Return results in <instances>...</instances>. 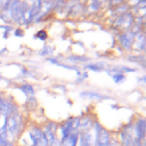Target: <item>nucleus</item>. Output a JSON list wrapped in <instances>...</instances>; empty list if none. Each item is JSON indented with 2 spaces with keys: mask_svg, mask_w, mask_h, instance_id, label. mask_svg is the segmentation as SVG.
I'll use <instances>...</instances> for the list:
<instances>
[{
  "mask_svg": "<svg viewBox=\"0 0 146 146\" xmlns=\"http://www.w3.org/2000/svg\"><path fill=\"white\" fill-rule=\"evenodd\" d=\"M42 138H44L42 127L32 123L25 128L23 133L16 140L17 146H35Z\"/></svg>",
  "mask_w": 146,
  "mask_h": 146,
  "instance_id": "f257e3e1",
  "label": "nucleus"
},
{
  "mask_svg": "<svg viewBox=\"0 0 146 146\" xmlns=\"http://www.w3.org/2000/svg\"><path fill=\"white\" fill-rule=\"evenodd\" d=\"M26 124L24 121L23 114L18 111L7 119V132H8V139L11 143H16L18 137L23 133L25 130Z\"/></svg>",
  "mask_w": 146,
  "mask_h": 146,
  "instance_id": "f03ea898",
  "label": "nucleus"
},
{
  "mask_svg": "<svg viewBox=\"0 0 146 146\" xmlns=\"http://www.w3.org/2000/svg\"><path fill=\"white\" fill-rule=\"evenodd\" d=\"M79 121L80 116H71L59 123L58 125V131H57V137L59 138V141L65 139L67 136H70L73 132H78L79 130Z\"/></svg>",
  "mask_w": 146,
  "mask_h": 146,
  "instance_id": "7ed1b4c3",
  "label": "nucleus"
},
{
  "mask_svg": "<svg viewBox=\"0 0 146 146\" xmlns=\"http://www.w3.org/2000/svg\"><path fill=\"white\" fill-rule=\"evenodd\" d=\"M116 138L119 140L120 146H132L133 145V136H132V121L124 124L116 133Z\"/></svg>",
  "mask_w": 146,
  "mask_h": 146,
  "instance_id": "20e7f679",
  "label": "nucleus"
},
{
  "mask_svg": "<svg viewBox=\"0 0 146 146\" xmlns=\"http://www.w3.org/2000/svg\"><path fill=\"white\" fill-rule=\"evenodd\" d=\"M132 136L135 139L144 140L146 137V117L138 116L132 121Z\"/></svg>",
  "mask_w": 146,
  "mask_h": 146,
  "instance_id": "39448f33",
  "label": "nucleus"
},
{
  "mask_svg": "<svg viewBox=\"0 0 146 146\" xmlns=\"http://www.w3.org/2000/svg\"><path fill=\"white\" fill-rule=\"evenodd\" d=\"M18 111L19 110H18L17 105L11 99L5 98V97L1 98V102H0V117H8V116H10L11 114H14Z\"/></svg>",
  "mask_w": 146,
  "mask_h": 146,
  "instance_id": "423d86ee",
  "label": "nucleus"
},
{
  "mask_svg": "<svg viewBox=\"0 0 146 146\" xmlns=\"http://www.w3.org/2000/svg\"><path fill=\"white\" fill-rule=\"evenodd\" d=\"M97 133L90 129L86 132L79 133V140H78V146H94L95 140H96Z\"/></svg>",
  "mask_w": 146,
  "mask_h": 146,
  "instance_id": "0eeeda50",
  "label": "nucleus"
},
{
  "mask_svg": "<svg viewBox=\"0 0 146 146\" xmlns=\"http://www.w3.org/2000/svg\"><path fill=\"white\" fill-rule=\"evenodd\" d=\"M112 137H113L112 131H110L106 128H103L97 133V137H96V140H95V145L94 146H108Z\"/></svg>",
  "mask_w": 146,
  "mask_h": 146,
  "instance_id": "6e6552de",
  "label": "nucleus"
},
{
  "mask_svg": "<svg viewBox=\"0 0 146 146\" xmlns=\"http://www.w3.org/2000/svg\"><path fill=\"white\" fill-rule=\"evenodd\" d=\"M92 123H94V120L90 116H80L78 132L79 133H82V132H86V131L90 130L91 127H92Z\"/></svg>",
  "mask_w": 146,
  "mask_h": 146,
  "instance_id": "1a4fd4ad",
  "label": "nucleus"
},
{
  "mask_svg": "<svg viewBox=\"0 0 146 146\" xmlns=\"http://www.w3.org/2000/svg\"><path fill=\"white\" fill-rule=\"evenodd\" d=\"M79 140V132H73L67 136L65 139L60 140V146H78Z\"/></svg>",
  "mask_w": 146,
  "mask_h": 146,
  "instance_id": "9d476101",
  "label": "nucleus"
},
{
  "mask_svg": "<svg viewBox=\"0 0 146 146\" xmlns=\"http://www.w3.org/2000/svg\"><path fill=\"white\" fill-rule=\"evenodd\" d=\"M58 125L59 123L55 122V121H47L44 124H42V130L44 131H50L52 133H56L57 135V131H58Z\"/></svg>",
  "mask_w": 146,
  "mask_h": 146,
  "instance_id": "9b49d317",
  "label": "nucleus"
},
{
  "mask_svg": "<svg viewBox=\"0 0 146 146\" xmlns=\"http://www.w3.org/2000/svg\"><path fill=\"white\" fill-rule=\"evenodd\" d=\"M18 89H19L26 97H32V96H34V88H33V86L30 84V83H23V84H21V86L18 87Z\"/></svg>",
  "mask_w": 146,
  "mask_h": 146,
  "instance_id": "f8f14e48",
  "label": "nucleus"
},
{
  "mask_svg": "<svg viewBox=\"0 0 146 146\" xmlns=\"http://www.w3.org/2000/svg\"><path fill=\"white\" fill-rule=\"evenodd\" d=\"M25 105H26V107H27L30 111H32V110H35V108H36L38 102H36V99H35L34 96H32V97H26V103H25Z\"/></svg>",
  "mask_w": 146,
  "mask_h": 146,
  "instance_id": "ddd939ff",
  "label": "nucleus"
},
{
  "mask_svg": "<svg viewBox=\"0 0 146 146\" xmlns=\"http://www.w3.org/2000/svg\"><path fill=\"white\" fill-rule=\"evenodd\" d=\"M81 96H86V97H89V98H98V99H104L105 98V96H103L100 94H97V92H91V91L82 92Z\"/></svg>",
  "mask_w": 146,
  "mask_h": 146,
  "instance_id": "4468645a",
  "label": "nucleus"
},
{
  "mask_svg": "<svg viewBox=\"0 0 146 146\" xmlns=\"http://www.w3.org/2000/svg\"><path fill=\"white\" fill-rule=\"evenodd\" d=\"M108 146H120L119 140H117V138H116V135H113V137H112V139H111Z\"/></svg>",
  "mask_w": 146,
  "mask_h": 146,
  "instance_id": "2eb2a0df",
  "label": "nucleus"
},
{
  "mask_svg": "<svg viewBox=\"0 0 146 146\" xmlns=\"http://www.w3.org/2000/svg\"><path fill=\"white\" fill-rule=\"evenodd\" d=\"M113 79H114V81H115L116 83H120V82H122V81L124 80V76H123L122 74H115V75L113 76Z\"/></svg>",
  "mask_w": 146,
  "mask_h": 146,
  "instance_id": "dca6fc26",
  "label": "nucleus"
},
{
  "mask_svg": "<svg viewBox=\"0 0 146 146\" xmlns=\"http://www.w3.org/2000/svg\"><path fill=\"white\" fill-rule=\"evenodd\" d=\"M35 36L39 38V39H41V40H44V39L47 38V33H46L44 31H39V32L35 34Z\"/></svg>",
  "mask_w": 146,
  "mask_h": 146,
  "instance_id": "f3484780",
  "label": "nucleus"
},
{
  "mask_svg": "<svg viewBox=\"0 0 146 146\" xmlns=\"http://www.w3.org/2000/svg\"><path fill=\"white\" fill-rule=\"evenodd\" d=\"M11 0H0V9L2 10V9H5L7 6H8V3L10 2ZM0 10V11H1Z\"/></svg>",
  "mask_w": 146,
  "mask_h": 146,
  "instance_id": "a211bd4d",
  "label": "nucleus"
},
{
  "mask_svg": "<svg viewBox=\"0 0 146 146\" xmlns=\"http://www.w3.org/2000/svg\"><path fill=\"white\" fill-rule=\"evenodd\" d=\"M0 27H2L5 31H10V30H11V27H10V26H8V25H1Z\"/></svg>",
  "mask_w": 146,
  "mask_h": 146,
  "instance_id": "6ab92c4d",
  "label": "nucleus"
},
{
  "mask_svg": "<svg viewBox=\"0 0 146 146\" xmlns=\"http://www.w3.org/2000/svg\"><path fill=\"white\" fill-rule=\"evenodd\" d=\"M23 34V32L21 31V30H16L15 31V35H17V36H19V35H22Z\"/></svg>",
  "mask_w": 146,
  "mask_h": 146,
  "instance_id": "aec40b11",
  "label": "nucleus"
},
{
  "mask_svg": "<svg viewBox=\"0 0 146 146\" xmlns=\"http://www.w3.org/2000/svg\"><path fill=\"white\" fill-rule=\"evenodd\" d=\"M5 146H17L16 145V143H11V141H9L7 145H5Z\"/></svg>",
  "mask_w": 146,
  "mask_h": 146,
  "instance_id": "412c9836",
  "label": "nucleus"
},
{
  "mask_svg": "<svg viewBox=\"0 0 146 146\" xmlns=\"http://www.w3.org/2000/svg\"><path fill=\"white\" fill-rule=\"evenodd\" d=\"M0 64H1V63H0Z\"/></svg>",
  "mask_w": 146,
  "mask_h": 146,
  "instance_id": "4be33fe9",
  "label": "nucleus"
},
{
  "mask_svg": "<svg viewBox=\"0 0 146 146\" xmlns=\"http://www.w3.org/2000/svg\"><path fill=\"white\" fill-rule=\"evenodd\" d=\"M0 10H1V9H0Z\"/></svg>",
  "mask_w": 146,
  "mask_h": 146,
  "instance_id": "5701e85b",
  "label": "nucleus"
},
{
  "mask_svg": "<svg viewBox=\"0 0 146 146\" xmlns=\"http://www.w3.org/2000/svg\"><path fill=\"white\" fill-rule=\"evenodd\" d=\"M145 138H146V137H145Z\"/></svg>",
  "mask_w": 146,
  "mask_h": 146,
  "instance_id": "b1692460",
  "label": "nucleus"
}]
</instances>
